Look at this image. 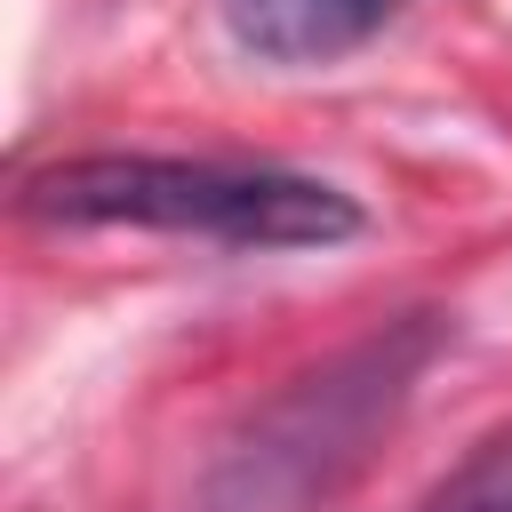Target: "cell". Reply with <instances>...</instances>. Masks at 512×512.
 Returning <instances> with one entry per match:
<instances>
[{
	"instance_id": "1",
	"label": "cell",
	"mask_w": 512,
	"mask_h": 512,
	"mask_svg": "<svg viewBox=\"0 0 512 512\" xmlns=\"http://www.w3.org/2000/svg\"><path fill=\"white\" fill-rule=\"evenodd\" d=\"M16 208L56 232H168L208 248H336L368 224L328 176L176 152H80L32 168Z\"/></svg>"
},
{
	"instance_id": "2",
	"label": "cell",
	"mask_w": 512,
	"mask_h": 512,
	"mask_svg": "<svg viewBox=\"0 0 512 512\" xmlns=\"http://www.w3.org/2000/svg\"><path fill=\"white\" fill-rule=\"evenodd\" d=\"M424 352H432V328H392V336L344 352L336 368L304 376L248 432V448L216 472V512H312V496L328 504L336 472L400 408V392H408Z\"/></svg>"
},
{
	"instance_id": "3",
	"label": "cell",
	"mask_w": 512,
	"mask_h": 512,
	"mask_svg": "<svg viewBox=\"0 0 512 512\" xmlns=\"http://www.w3.org/2000/svg\"><path fill=\"white\" fill-rule=\"evenodd\" d=\"M408 0H216L232 48L264 64H336L360 40H376Z\"/></svg>"
},
{
	"instance_id": "4",
	"label": "cell",
	"mask_w": 512,
	"mask_h": 512,
	"mask_svg": "<svg viewBox=\"0 0 512 512\" xmlns=\"http://www.w3.org/2000/svg\"><path fill=\"white\" fill-rule=\"evenodd\" d=\"M424 512H512V424H504L464 472H448Z\"/></svg>"
}]
</instances>
